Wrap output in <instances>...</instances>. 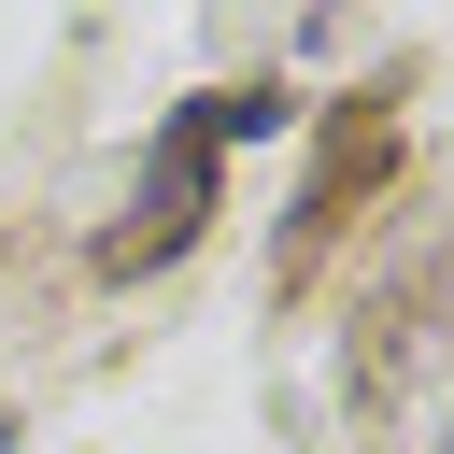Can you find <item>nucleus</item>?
Segmentation results:
<instances>
[]
</instances>
